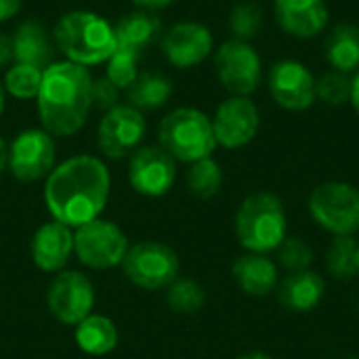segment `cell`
I'll list each match as a JSON object with an SVG mask.
<instances>
[{
  "label": "cell",
  "instance_id": "obj_1",
  "mask_svg": "<svg viewBox=\"0 0 359 359\" xmlns=\"http://www.w3.org/2000/svg\"><path fill=\"white\" fill-rule=\"evenodd\" d=\"M111 191V175L105 162L80 154L57 164L44 179V206L50 219L72 229L101 217Z\"/></svg>",
  "mask_w": 359,
  "mask_h": 359
},
{
  "label": "cell",
  "instance_id": "obj_2",
  "mask_svg": "<svg viewBox=\"0 0 359 359\" xmlns=\"http://www.w3.org/2000/svg\"><path fill=\"white\" fill-rule=\"evenodd\" d=\"M93 76L88 67L72 61H53L42 72L36 97L42 128L53 137H72L93 109Z\"/></svg>",
  "mask_w": 359,
  "mask_h": 359
},
{
  "label": "cell",
  "instance_id": "obj_3",
  "mask_svg": "<svg viewBox=\"0 0 359 359\" xmlns=\"http://www.w3.org/2000/svg\"><path fill=\"white\" fill-rule=\"evenodd\" d=\"M55 46L67 61L90 67L105 63L118 48L114 25L93 11H69L53 29Z\"/></svg>",
  "mask_w": 359,
  "mask_h": 359
},
{
  "label": "cell",
  "instance_id": "obj_4",
  "mask_svg": "<svg viewBox=\"0 0 359 359\" xmlns=\"http://www.w3.org/2000/svg\"><path fill=\"white\" fill-rule=\"evenodd\" d=\"M236 238L248 252L269 255L288 236L284 202L271 191H255L240 204L233 221Z\"/></svg>",
  "mask_w": 359,
  "mask_h": 359
},
{
  "label": "cell",
  "instance_id": "obj_5",
  "mask_svg": "<svg viewBox=\"0 0 359 359\" xmlns=\"http://www.w3.org/2000/svg\"><path fill=\"white\" fill-rule=\"evenodd\" d=\"M158 141L177 162L194 164L215 154L217 139L212 120L196 107H177L168 111L158 126Z\"/></svg>",
  "mask_w": 359,
  "mask_h": 359
},
{
  "label": "cell",
  "instance_id": "obj_6",
  "mask_svg": "<svg viewBox=\"0 0 359 359\" xmlns=\"http://www.w3.org/2000/svg\"><path fill=\"white\" fill-rule=\"evenodd\" d=\"M309 212L334 238L355 236L359 231V189L345 181H326L311 191Z\"/></svg>",
  "mask_w": 359,
  "mask_h": 359
},
{
  "label": "cell",
  "instance_id": "obj_7",
  "mask_svg": "<svg viewBox=\"0 0 359 359\" xmlns=\"http://www.w3.org/2000/svg\"><path fill=\"white\" fill-rule=\"evenodd\" d=\"M130 244L122 227L107 219H95L74 229V255L88 269H114L122 265Z\"/></svg>",
  "mask_w": 359,
  "mask_h": 359
},
{
  "label": "cell",
  "instance_id": "obj_8",
  "mask_svg": "<svg viewBox=\"0 0 359 359\" xmlns=\"http://www.w3.org/2000/svg\"><path fill=\"white\" fill-rule=\"evenodd\" d=\"M122 271L130 284L143 290H166L181 271L179 255L162 242H139L128 248Z\"/></svg>",
  "mask_w": 359,
  "mask_h": 359
},
{
  "label": "cell",
  "instance_id": "obj_9",
  "mask_svg": "<svg viewBox=\"0 0 359 359\" xmlns=\"http://www.w3.org/2000/svg\"><path fill=\"white\" fill-rule=\"evenodd\" d=\"M215 72L227 93L250 97L261 86L263 61L250 42L229 38L215 50Z\"/></svg>",
  "mask_w": 359,
  "mask_h": 359
},
{
  "label": "cell",
  "instance_id": "obj_10",
  "mask_svg": "<svg viewBox=\"0 0 359 359\" xmlns=\"http://www.w3.org/2000/svg\"><path fill=\"white\" fill-rule=\"evenodd\" d=\"M46 309L63 326H78L95 309V286L88 276L59 271L46 288Z\"/></svg>",
  "mask_w": 359,
  "mask_h": 359
},
{
  "label": "cell",
  "instance_id": "obj_11",
  "mask_svg": "<svg viewBox=\"0 0 359 359\" xmlns=\"http://www.w3.org/2000/svg\"><path fill=\"white\" fill-rule=\"evenodd\" d=\"M55 137L44 128H25L8 143V170L21 183L44 181L57 166Z\"/></svg>",
  "mask_w": 359,
  "mask_h": 359
},
{
  "label": "cell",
  "instance_id": "obj_12",
  "mask_svg": "<svg viewBox=\"0 0 359 359\" xmlns=\"http://www.w3.org/2000/svg\"><path fill=\"white\" fill-rule=\"evenodd\" d=\"M147 133V120L143 111L133 105H116L105 111L97 126V149L109 160L128 158L135 149L141 147V141Z\"/></svg>",
  "mask_w": 359,
  "mask_h": 359
},
{
  "label": "cell",
  "instance_id": "obj_13",
  "mask_svg": "<svg viewBox=\"0 0 359 359\" xmlns=\"http://www.w3.org/2000/svg\"><path fill=\"white\" fill-rule=\"evenodd\" d=\"M126 175L139 196L162 198L177 181V160L160 145H141L128 156Z\"/></svg>",
  "mask_w": 359,
  "mask_h": 359
},
{
  "label": "cell",
  "instance_id": "obj_14",
  "mask_svg": "<svg viewBox=\"0 0 359 359\" xmlns=\"http://www.w3.org/2000/svg\"><path fill=\"white\" fill-rule=\"evenodd\" d=\"M267 90L271 99L288 111H307L316 99V76L299 59H280L269 67Z\"/></svg>",
  "mask_w": 359,
  "mask_h": 359
},
{
  "label": "cell",
  "instance_id": "obj_15",
  "mask_svg": "<svg viewBox=\"0 0 359 359\" xmlns=\"http://www.w3.org/2000/svg\"><path fill=\"white\" fill-rule=\"evenodd\" d=\"M210 120L217 145L225 149L246 147L261 128V111L250 97H227L219 103Z\"/></svg>",
  "mask_w": 359,
  "mask_h": 359
},
{
  "label": "cell",
  "instance_id": "obj_16",
  "mask_svg": "<svg viewBox=\"0 0 359 359\" xmlns=\"http://www.w3.org/2000/svg\"><path fill=\"white\" fill-rule=\"evenodd\" d=\"M212 50V32L200 21H179L162 36V53L177 69H191L204 63Z\"/></svg>",
  "mask_w": 359,
  "mask_h": 359
},
{
  "label": "cell",
  "instance_id": "obj_17",
  "mask_svg": "<svg viewBox=\"0 0 359 359\" xmlns=\"http://www.w3.org/2000/svg\"><path fill=\"white\" fill-rule=\"evenodd\" d=\"M29 255L40 271L44 273L63 271L74 255V229L55 219L42 223L32 236Z\"/></svg>",
  "mask_w": 359,
  "mask_h": 359
},
{
  "label": "cell",
  "instance_id": "obj_18",
  "mask_svg": "<svg viewBox=\"0 0 359 359\" xmlns=\"http://www.w3.org/2000/svg\"><path fill=\"white\" fill-rule=\"evenodd\" d=\"M273 17L288 36L309 40L328 27L330 8L326 0H273Z\"/></svg>",
  "mask_w": 359,
  "mask_h": 359
},
{
  "label": "cell",
  "instance_id": "obj_19",
  "mask_svg": "<svg viewBox=\"0 0 359 359\" xmlns=\"http://www.w3.org/2000/svg\"><path fill=\"white\" fill-rule=\"evenodd\" d=\"M231 276L238 288L250 297H267L276 292L280 284L278 263L267 255L246 252L231 265Z\"/></svg>",
  "mask_w": 359,
  "mask_h": 359
},
{
  "label": "cell",
  "instance_id": "obj_20",
  "mask_svg": "<svg viewBox=\"0 0 359 359\" xmlns=\"http://www.w3.org/2000/svg\"><path fill=\"white\" fill-rule=\"evenodd\" d=\"M278 301L282 307L294 313L313 311L326 297V280L318 271L305 269L297 273H288L278 284Z\"/></svg>",
  "mask_w": 359,
  "mask_h": 359
},
{
  "label": "cell",
  "instance_id": "obj_21",
  "mask_svg": "<svg viewBox=\"0 0 359 359\" xmlns=\"http://www.w3.org/2000/svg\"><path fill=\"white\" fill-rule=\"evenodd\" d=\"M13 42V63H25L40 69H46L53 63L55 40L48 36V29L38 19H25L17 25L11 36Z\"/></svg>",
  "mask_w": 359,
  "mask_h": 359
},
{
  "label": "cell",
  "instance_id": "obj_22",
  "mask_svg": "<svg viewBox=\"0 0 359 359\" xmlns=\"http://www.w3.org/2000/svg\"><path fill=\"white\" fill-rule=\"evenodd\" d=\"M114 32H116L118 46L141 55L147 46L160 40L162 21L154 13L139 8V11H130L122 15L118 23L114 25Z\"/></svg>",
  "mask_w": 359,
  "mask_h": 359
},
{
  "label": "cell",
  "instance_id": "obj_23",
  "mask_svg": "<svg viewBox=\"0 0 359 359\" xmlns=\"http://www.w3.org/2000/svg\"><path fill=\"white\" fill-rule=\"evenodd\" d=\"M74 341L82 353L93 358H103L118 347L120 332L111 318L90 313L78 326H74Z\"/></svg>",
  "mask_w": 359,
  "mask_h": 359
},
{
  "label": "cell",
  "instance_id": "obj_24",
  "mask_svg": "<svg viewBox=\"0 0 359 359\" xmlns=\"http://www.w3.org/2000/svg\"><path fill=\"white\" fill-rule=\"evenodd\" d=\"M324 59L334 72L355 74L359 69V25L339 23L324 40Z\"/></svg>",
  "mask_w": 359,
  "mask_h": 359
},
{
  "label": "cell",
  "instance_id": "obj_25",
  "mask_svg": "<svg viewBox=\"0 0 359 359\" xmlns=\"http://www.w3.org/2000/svg\"><path fill=\"white\" fill-rule=\"evenodd\" d=\"M172 97V80L160 72H139L137 80L126 88V101L139 111H154Z\"/></svg>",
  "mask_w": 359,
  "mask_h": 359
},
{
  "label": "cell",
  "instance_id": "obj_26",
  "mask_svg": "<svg viewBox=\"0 0 359 359\" xmlns=\"http://www.w3.org/2000/svg\"><path fill=\"white\" fill-rule=\"evenodd\" d=\"M326 269L334 280H353L359 276V242L353 236H339L326 250Z\"/></svg>",
  "mask_w": 359,
  "mask_h": 359
},
{
  "label": "cell",
  "instance_id": "obj_27",
  "mask_svg": "<svg viewBox=\"0 0 359 359\" xmlns=\"http://www.w3.org/2000/svg\"><path fill=\"white\" fill-rule=\"evenodd\" d=\"M185 181H187V189L196 198L210 200L223 187V168H221V164L212 156L210 158H202V160L189 164Z\"/></svg>",
  "mask_w": 359,
  "mask_h": 359
},
{
  "label": "cell",
  "instance_id": "obj_28",
  "mask_svg": "<svg viewBox=\"0 0 359 359\" xmlns=\"http://www.w3.org/2000/svg\"><path fill=\"white\" fill-rule=\"evenodd\" d=\"M227 25L236 40L250 42L252 38H257L261 34V29L265 25V13L257 2L242 0L231 6V11L227 15Z\"/></svg>",
  "mask_w": 359,
  "mask_h": 359
},
{
  "label": "cell",
  "instance_id": "obj_29",
  "mask_svg": "<svg viewBox=\"0 0 359 359\" xmlns=\"http://www.w3.org/2000/svg\"><path fill=\"white\" fill-rule=\"evenodd\" d=\"M42 72L40 67L25 65V63H11L4 72L2 86L4 90L21 101H29L38 97L40 84H42Z\"/></svg>",
  "mask_w": 359,
  "mask_h": 359
},
{
  "label": "cell",
  "instance_id": "obj_30",
  "mask_svg": "<svg viewBox=\"0 0 359 359\" xmlns=\"http://www.w3.org/2000/svg\"><path fill=\"white\" fill-rule=\"evenodd\" d=\"M166 303L170 311L181 313V316H191L198 313L204 303H206V292L202 284H198L191 278H177L168 288H166Z\"/></svg>",
  "mask_w": 359,
  "mask_h": 359
},
{
  "label": "cell",
  "instance_id": "obj_31",
  "mask_svg": "<svg viewBox=\"0 0 359 359\" xmlns=\"http://www.w3.org/2000/svg\"><path fill=\"white\" fill-rule=\"evenodd\" d=\"M316 99L341 107L351 101V78L341 72H326L324 76L316 78Z\"/></svg>",
  "mask_w": 359,
  "mask_h": 359
},
{
  "label": "cell",
  "instance_id": "obj_32",
  "mask_svg": "<svg viewBox=\"0 0 359 359\" xmlns=\"http://www.w3.org/2000/svg\"><path fill=\"white\" fill-rule=\"evenodd\" d=\"M105 63H107L105 78H109L120 90H126L139 76V67H137L139 53H135V50L118 46Z\"/></svg>",
  "mask_w": 359,
  "mask_h": 359
},
{
  "label": "cell",
  "instance_id": "obj_33",
  "mask_svg": "<svg viewBox=\"0 0 359 359\" xmlns=\"http://www.w3.org/2000/svg\"><path fill=\"white\" fill-rule=\"evenodd\" d=\"M276 252H278V263L288 273L305 271L313 263V248L307 244V240L299 236H286Z\"/></svg>",
  "mask_w": 359,
  "mask_h": 359
},
{
  "label": "cell",
  "instance_id": "obj_34",
  "mask_svg": "<svg viewBox=\"0 0 359 359\" xmlns=\"http://www.w3.org/2000/svg\"><path fill=\"white\" fill-rule=\"evenodd\" d=\"M90 97H93V109H99L103 114L114 109L116 105H120V88L105 76L93 78Z\"/></svg>",
  "mask_w": 359,
  "mask_h": 359
},
{
  "label": "cell",
  "instance_id": "obj_35",
  "mask_svg": "<svg viewBox=\"0 0 359 359\" xmlns=\"http://www.w3.org/2000/svg\"><path fill=\"white\" fill-rule=\"evenodd\" d=\"M13 42L11 36L0 32V69H6L13 63Z\"/></svg>",
  "mask_w": 359,
  "mask_h": 359
},
{
  "label": "cell",
  "instance_id": "obj_36",
  "mask_svg": "<svg viewBox=\"0 0 359 359\" xmlns=\"http://www.w3.org/2000/svg\"><path fill=\"white\" fill-rule=\"evenodd\" d=\"M23 0H0V23L13 19L21 11Z\"/></svg>",
  "mask_w": 359,
  "mask_h": 359
},
{
  "label": "cell",
  "instance_id": "obj_37",
  "mask_svg": "<svg viewBox=\"0 0 359 359\" xmlns=\"http://www.w3.org/2000/svg\"><path fill=\"white\" fill-rule=\"evenodd\" d=\"M139 8H143V11H160V8H166V6H170L172 4V0H133Z\"/></svg>",
  "mask_w": 359,
  "mask_h": 359
},
{
  "label": "cell",
  "instance_id": "obj_38",
  "mask_svg": "<svg viewBox=\"0 0 359 359\" xmlns=\"http://www.w3.org/2000/svg\"><path fill=\"white\" fill-rule=\"evenodd\" d=\"M355 109V114L359 116V69L355 72V76L351 78V101H349Z\"/></svg>",
  "mask_w": 359,
  "mask_h": 359
},
{
  "label": "cell",
  "instance_id": "obj_39",
  "mask_svg": "<svg viewBox=\"0 0 359 359\" xmlns=\"http://www.w3.org/2000/svg\"><path fill=\"white\" fill-rule=\"evenodd\" d=\"M8 168V143L0 137V177Z\"/></svg>",
  "mask_w": 359,
  "mask_h": 359
},
{
  "label": "cell",
  "instance_id": "obj_40",
  "mask_svg": "<svg viewBox=\"0 0 359 359\" xmlns=\"http://www.w3.org/2000/svg\"><path fill=\"white\" fill-rule=\"evenodd\" d=\"M236 359H276V358H271L269 353H263V351H248V353L238 355Z\"/></svg>",
  "mask_w": 359,
  "mask_h": 359
},
{
  "label": "cell",
  "instance_id": "obj_41",
  "mask_svg": "<svg viewBox=\"0 0 359 359\" xmlns=\"http://www.w3.org/2000/svg\"><path fill=\"white\" fill-rule=\"evenodd\" d=\"M4 105H6V90H4V86H2V82H0V118H2V114H4Z\"/></svg>",
  "mask_w": 359,
  "mask_h": 359
}]
</instances>
